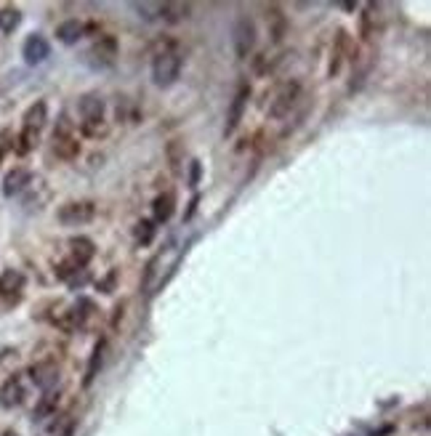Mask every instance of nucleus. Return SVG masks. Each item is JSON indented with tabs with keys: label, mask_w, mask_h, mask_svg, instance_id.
I'll list each match as a JSON object with an SVG mask.
<instances>
[{
	"label": "nucleus",
	"mask_w": 431,
	"mask_h": 436,
	"mask_svg": "<svg viewBox=\"0 0 431 436\" xmlns=\"http://www.w3.org/2000/svg\"><path fill=\"white\" fill-rule=\"evenodd\" d=\"M45 122H48V106H45V102H35L24 112V128H22V136H19V154H27V152L35 150Z\"/></svg>",
	"instance_id": "obj_1"
},
{
	"label": "nucleus",
	"mask_w": 431,
	"mask_h": 436,
	"mask_svg": "<svg viewBox=\"0 0 431 436\" xmlns=\"http://www.w3.org/2000/svg\"><path fill=\"white\" fill-rule=\"evenodd\" d=\"M80 118H83V131L88 136H104L107 122H104V102L99 93H86L77 102Z\"/></svg>",
	"instance_id": "obj_2"
},
{
	"label": "nucleus",
	"mask_w": 431,
	"mask_h": 436,
	"mask_svg": "<svg viewBox=\"0 0 431 436\" xmlns=\"http://www.w3.org/2000/svg\"><path fill=\"white\" fill-rule=\"evenodd\" d=\"M181 54L176 51H163V54H157L155 61H152V80H155V86H160V88H168V86H173L181 75Z\"/></svg>",
	"instance_id": "obj_3"
},
{
	"label": "nucleus",
	"mask_w": 431,
	"mask_h": 436,
	"mask_svg": "<svg viewBox=\"0 0 431 436\" xmlns=\"http://www.w3.org/2000/svg\"><path fill=\"white\" fill-rule=\"evenodd\" d=\"M298 96H301V83L298 80H285L283 86L277 88V93L269 102V118L280 120L285 115H290V109L296 106Z\"/></svg>",
	"instance_id": "obj_4"
},
{
	"label": "nucleus",
	"mask_w": 431,
	"mask_h": 436,
	"mask_svg": "<svg viewBox=\"0 0 431 436\" xmlns=\"http://www.w3.org/2000/svg\"><path fill=\"white\" fill-rule=\"evenodd\" d=\"M232 43H235V54L237 59H248L251 51L256 48V24L248 16H240L232 27Z\"/></svg>",
	"instance_id": "obj_5"
},
{
	"label": "nucleus",
	"mask_w": 431,
	"mask_h": 436,
	"mask_svg": "<svg viewBox=\"0 0 431 436\" xmlns=\"http://www.w3.org/2000/svg\"><path fill=\"white\" fill-rule=\"evenodd\" d=\"M93 216H96V205L88 202V200H83V202H67V205H61L59 213H56L59 224H64V226L91 224V221H93Z\"/></svg>",
	"instance_id": "obj_6"
},
{
	"label": "nucleus",
	"mask_w": 431,
	"mask_h": 436,
	"mask_svg": "<svg viewBox=\"0 0 431 436\" xmlns=\"http://www.w3.org/2000/svg\"><path fill=\"white\" fill-rule=\"evenodd\" d=\"M248 99H251V86H240L232 104H229V112H226V122H224V136H235V131L242 122V115H245V106H248Z\"/></svg>",
	"instance_id": "obj_7"
},
{
	"label": "nucleus",
	"mask_w": 431,
	"mask_h": 436,
	"mask_svg": "<svg viewBox=\"0 0 431 436\" xmlns=\"http://www.w3.org/2000/svg\"><path fill=\"white\" fill-rule=\"evenodd\" d=\"M30 378L38 389L48 391L59 383V367H56V362H38L30 367Z\"/></svg>",
	"instance_id": "obj_8"
},
{
	"label": "nucleus",
	"mask_w": 431,
	"mask_h": 436,
	"mask_svg": "<svg viewBox=\"0 0 431 436\" xmlns=\"http://www.w3.org/2000/svg\"><path fill=\"white\" fill-rule=\"evenodd\" d=\"M22 56H24V61L27 64H43L48 56H51V45H48V40H45L43 35H30L27 40H24V45H22Z\"/></svg>",
	"instance_id": "obj_9"
},
{
	"label": "nucleus",
	"mask_w": 431,
	"mask_h": 436,
	"mask_svg": "<svg viewBox=\"0 0 431 436\" xmlns=\"http://www.w3.org/2000/svg\"><path fill=\"white\" fill-rule=\"evenodd\" d=\"M32 184V173L27 168H14L6 173L3 179V197H16L22 192H27V186Z\"/></svg>",
	"instance_id": "obj_10"
},
{
	"label": "nucleus",
	"mask_w": 431,
	"mask_h": 436,
	"mask_svg": "<svg viewBox=\"0 0 431 436\" xmlns=\"http://www.w3.org/2000/svg\"><path fill=\"white\" fill-rule=\"evenodd\" d=\"M24 396H27V389H24V380L22 376H14L8 378L3 386H0V405L3 407H19L24 402Z\"/></svg>",
	"instance_id": "obj_11"
},
{
	"label": "nucleus",
	"mask_w": 431,
	"mask_h": 436,
	"mask_svg": "<svg viewBox=\"0 0 431 436\" xmlns=\"http://www.w3.org/2000/svg\"><path fill=\"white\" fill-rule=\"evenodd\" d=\"M70 248H72V264L77 269H83L91 258H93V253H96V245L88 237H72Z\"/></svg>",
	"instance_id": "obj_12"
},
{
	"label": "nucleus",
	"mask_w": 431,
	"mask_h": 436,
	"mask_svg": "<svg viewBox=\"0 0 431 436\" xmlns=\"http://www.w3.org/2000/svg\"><path fill=\"white\" fill-rule=\"evenodd\" d=\"M173 211H176V195H173V192H163V195L155 197V202H152V213H155V221H157V224L171 221Z\"/></svg>",
	"instance_id": "obj_13"
},
{
	"label": "nucleus",
	"mask_w": 431,
	"mask_h": 436,
	"mask_svg": "<svg viewBox=\"0 0 431 436\" xmlns=\"http://www.w3.org/2000/svg\"><path fill=\"white\" fill-rule=\"evenodd\" d=\"M83 32H86V24H83V22L67 19V22H61L59 27H56V38H59L64 45H72L83 38Z\"/></svg>",
	"instance_id": "obj_14"
},
{
	"label": "nucleus",
	"mask_w": 431,
	"mask_h": 436,
	"mask_svg": "<svg viewBox=\"0 0 431 436\" xmlns=\"http://www.w3.org/2000/svg\"><path fill=\"white\" fill-rule=\"evenodd\" d=\"M77 152H80V147H77V141H75L72 134H54V154L56 157H61V160H72V157H77Z\"/></svg>",
	"instance_id": "obj_15"
},
{
	"label": "nucleus",
	"mask_w": 431,
	"mask_h": 436,
	"mask_svg": "<svg viewBox=\"0 0 431 436\" xmlns=\"http://www.w3.org/2000/svg\"><path fill=\"white\" fill-rule=\"evenodd\" d=\"M267 24H269V35H272V40H274V43H280V40L285 38V30H288V19H285L283 11H280L277 6L267 8Z\"/></svg>",
	"instance_id": "obj_16"
},
{
	"label": "nucleus",
	"mask_w": 431,
	"mask_h": 436,
	"mask_svg": "<svg viewBox=\"0 0 431 436\" xmlns=\"http://www.w3.org/2000/svg\"><path fill=\"white\" fill-rule=\"evenodd\" d=\"M24 287V274L16 269H6L0 274V296H16Z\"/></svg>",
	"instance_id": "obj_17"
},
{
	"label": "nucleus",
	"mask_w": 431,
	"mask_h": 436,
	"mask_svg": "<svg viewBox=\"0 0 431 436\" xmlns=\"http://www.w3.org/2000/svg\"><path fill=\"white\" fill-rule=\"evenodd\" d=\"M192 14V6L189 3H163V16L160 22H168V24H176V22H184Z\"/></svg>",
	"instance_id": "obj_18"
},
{
	"label": "nucleus",
	"mask_w": 431,
	"mask_h": 436,
	"mask_svg": "<svg viewBox=\"0 0 431 436\" xmlns=\"http://www.w3.org/2000/svg\"><path fill=\"white\" fill-rule=\"evenodd\" d=\"M346 48H349V38H346V32H338V38H336V51H333V59H330V75H338L341 72V64H343V56H346Z\"/></svg>",
	"instance_id": "obj_19"
},
{
	"label": "nucleus",
	"mask_w": 431,
	"mask_h": 436,
	"mask_svg": "<svg viewBox=\"0 0 431 436\" xmlns=\"http://www.w3.org/2000/svg\"><path fill=\"white\" fill-rule=\"evenodd\" d=\"M22 24V14H19V8L14 6H6V8H0V32H14L16 27Z\"/></svg>",
	"instance_id": "obj_20"
},
{
	"label": "nucleus",
	"mask_w": 431,
	"mask_h": 436,
	"mask_svg": "<svg viewBox=\"0 0 431 436\" xmlns=\"http://www.w3.org/2000/svg\"><path fill=\"white\" fill-rule=\"evenodd\" d=\"M102 362H104V341L99 344V346L93 348V354H91V362H88V370H86V386H91L93 383V378H96V373L102 370Z\"/></svg>",
	"instance_id": "obj_21"
},
{
	"label": "nucleus",
	"mask_w": 431,
	"mask_h": 436,
	"mask_svg": "<svg viewBox=\"0 0 431 436\" xmlns=\"http://www.w3.org/2000/svg\"><path fill=\"white\" fill-rule=\"evenodd\" d=\"M134 11L144 22H157L163 16V3H134Z\"/></svg>",
	"instance_id": "obj_22"
},
{
	"label": "nucleus",
	"mask_w": 431,
	"mask_h": 436,
	"mask_svg": "<svg viewBox=\"0 0 431 436\" xmlns=\"http://www.w3.org/2000/svg\"><path fill=\"white\" fill-rule=\"evenodd\" d=\"M152 237H155V224L152 221H139L136 224V242L139 245H149Z\"/></svg>",
	"instance_id": "obj_23"
},
{
	"label": "nucleus",
	"mask_w": 431,
	"mask_h": 436,
	"mask_svg": "<svg viewBox=\"0 0 431 436\" xmlns=\"http://www.w3.org/2000/svg\"><path fill=\"white\" fill-rule=\"evenodd\" d=\"M56 405H59V396H56V394H45L43 402H40L38 410H35V418H45V415H51V412L56 410Z\"/></svg>",
	"instance_id": "obj_24"
},
{
	"label": "nucleus",
	"mask_w": 431,
	"mask_h": 436,
	"mask_svg": "<svg viewBox=\"0 0 431 436\" xmlns=\"http://www.w3.org/2000/svg\"><path fill=\"white\" fill-rule=\"evenodd\" d=\"M197 181H200V163H192V179H189V184L197 186Z\"/></svg>",
	"instance_id": "obj_25"
},
{
	"label": "nucleus",
	"mask_w": 431,
	"mask_h": 436,
	"mask_svg": "<svg viewBox=\"0 0 431 436\" xmlns=\"http://www.w3.org/2000/svg\"><path fill=\"white\" fill-rule=\"evenodd\" d=\"M64 436H72V428H67V431H64Z\"/></svg>",
	"instance_id": "obj_26"
},
{
	"label": "nucleus",
	"mask_w": 431,
	"mask_h": 436,
	"mask_svg": "<svg viewBox=\"0 0 431 436\" xmlns=\"http://www.w3.org/2000/svg\"><path fill=\"white\" fill-rule=\"evenodd\" d=\"M3 436H16V434H11V431H6V434H3Z\"/></svg>",
	"instance_id": "obj_27"
}]
</instances>
